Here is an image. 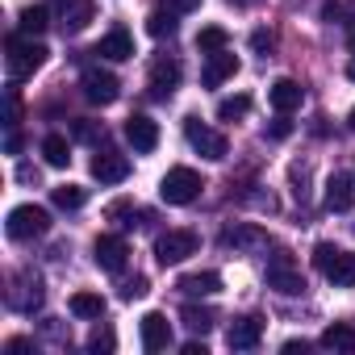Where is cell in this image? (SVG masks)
<instances>
[{"label": "cell", "mask_w": 355, "mask_h": 355, "mask_svg": "<svg viewBox=\"0 0 355 355\" xmlns=\"http://www.w3.org/2000/svg\"><path fill=\"white\" fill-rule=\"evenodd\" d=\"M201 189H205V180L193 167H167V175L159 180V197L167 205H193L201 197Z\"/></svg>", "instance_id": "cell-1"}, {"label": "cell", "mask_w": 355, "mask_h": 355, "mask_svg": "<svg viewBox=\"0 0 355 355\" xmlns=\"http://www.w3.org/2000/svg\"><path fill=\"white\" fill-rule=\"evenodd\" d=\"M46 63V46L26 38V34H13L9 38V55H5V67H9V80H26L34 76L38 67Z\"/></svg>", "instance_id": "cell-2"}, {"label": "cell", "mask_w": 355, "mask_h": 355, "mask_svg": "<svg viewBox=\"0 0 355 355\" xmlns=\"http://www.w3.org/2000/svg\"><path fill=\"white\" fill-rule=\"evenodd\" d=\"M51 230V214L42 205H17L9 209V222H5V234L13 243H30V239H42Z\"/></svg>", "instance_id": "cell-3"}, {"label": "cell", "mask_w": 355, "mask_h": 355, "mask_svg": "<svg viewBox=\"0 0 355 355\" xmlns=\"http://www.w3.org/2000/svg\"><path fill=\"white\" fill-rule=\"evenodd\" d=\"M268 288H276L280 297H301L305 293V276H301V268L293 263L288 251H276L268 259Z\"/></svg>", "instance_id": "cell-4"}, {"label": "cell", "mask_w": 355, "mask_h": 355, "mask_svg": "<svg viewBox=\"0 0 355 355\" xmlns=\"http://www.w3.org/2000/svg\"><path fill=\"white\" fill-rule=\"evenodd\" d=\"M197 234L193 230H167V234H159L155 239V259L163 263V268H171V263H184L189 255H197Z\"/></svg>", "instance_id": "cell-5"}, {"label": "cell", "mask_w": 355, "mask_h": 355, "mask_svg": "<svg viewBox=\"0 0 355 355\" xmlns=\"http://www.w3.org/2000/svg\"><path fill=\"white\" fill-rule=\"evenodd\" d=\"M184 134H189L193 150H197V155H205V159H214V163H222V159L230 155V142H226V134L209 130L201 117H189V121H184Z\"/></svg>", "instance_id": "cell-6"}, {"label": "cell", "mask_w": 355, "mask_h": 355, "mask_svg": "<svg viewBox=\"0 0 355 355\" xmlns=\"http://www.w3.org/2000/svg\"><path fill=\"white\" fill-rule=\"evenodd\" d=\"M80 88H84V96H88L92 105H113V101L121 96L117 76H113V71H105V67H88V71L80 76Z\"/></svg>", "instance_id": "cell-7"}, {"label": "cell", "mask_w": 355, "mask_h": 355, "mask_svg": "<svg viewBox=\"0 0 355 355\" xmlns=\"http://www.w3.org/2000/svg\"><path fill=\"white\" fill-rule=\"evenodd\" d=\"M92 259H96L105 272H121L125 259H130V247H125V239H117V234H101V239L92 243Z\"/></svg>", "instance_id": "cell-8"}, {"label": "cell", "mask_w": 355, "mask_h": 355, "mask_svg": "<svg viewBox=\"0 0 355 355\" xmlns=\"http://www.w3.org/2000/svg\"><path fill=\"white\" fill-rule=\"evenodd\" d=\"M138 334H142V351H167V347H171V326H167V318L155 313V309L142 313Z\"/></svg>", "instance_id": "cell-9"}, {"label": "cell", "mask_w": 355, "mask_h": 355, "mask_svg": "<svg viewBox=\"0 0 355 355\" xmlns=\"http://www.w3.org/2000/svg\"><path fill=\"white\" fill-rule=\"evenodd\" d=\"M259 338H263V322H259V318H234L230 330H226L230 351H255Z\"/></svg>", "instance_id": "cell-10"}, {"label": "cell", "mask_w": 355, "mask_h": 355, "mask_svg": "<svg viewBox=\"0 0 355 355\" xmlns=\"http://www.w3.org/2000/svg\"><path fill=\"white\" fill-rule=\"evenodd\" d=\"M351 205H355V180L347 171H334L326 180V209L330 214H347Z\"/></svg>", "instance_id": "cell-11"}, {"label": "cell", "mask_w": 355, "mask_h": 355, "mask_svg": "<svg viewBox=\"0 0 355 355\" xmlns=\"http://www.w3.org/2000/svg\"><path fill=\"white\" fill-rule=\"evenodd\" d=\"M92 175H96L101 184H121L125 175H130V159L117 155V150H101V155L92 159Z\"/></svg>", "instance_id": "cell-12"}, {"label": "cell", "mask_w": 355, "mask_h": 355, "mask_svg": "<svg viewBox=\"0 0 355 355\" xmlns=\"http://www.w3.org/2000/svg\"><path fill=\"white\" fill-rule=\"evenodd\" d=\"M125 138H130V146H134L138 155H150V150L159 146V125H155L150 117L134 113V117L125 121Z\"/></svg>", "instance_id": "cell-13"}, {"label": "cell", "mask_w": 355, "mask_h": 355, "mask_svg": "<svg viewBox=\"0 0 355 355\" xmlns=\"http://www.w3.org/2000/svg\"><path fill=\"white\" fill-rule=\"evenodd\" d=\"M42 297H46V293H42V280L30 276V272L17 280V288H9V305H13L17 313H34V309L42 305Z\"/></svg>", "instance_id": "cell-14"}, {"label": "cell", "mask_w": 355, "mask_h": 355, "mask_svg": "<svg viewBox=\"0 0 355 355\" xmlns=\"http://www.w3.org/2000/svg\"><path fill=\"white\" fill-rule=\"evenodd\" d=\"M234 71H239V55H230V51H214V55L205 59L201 80H205V88H218V84L234 80Z\"/></svg>", "instance_id": "cell-15"}, {"label": "cell", "mask_w": 355, "mask_h": 355, "mask_svg": "<svg viewBox=\"0 0 355 355\" xmlns=\"http://www.w3.org/2000/svg\"><path fill=\"white\" fill-rule=\"evenodd\" d=\"M268 101H272V109L276 113H293V109H301V101H305V88L297 84V80H276L272 88H268Z\"/></svg>", "instance_id": "cell-16"}, {"label": "cell", "mask_w": 355, "mask_h": 355, "mask_svg": "<svg viewBox=\"0 0 355 355\" xmlns=\"http://www.w3.org/2000/svg\"><path fill=\"white\" fill-rule=\"evenodd\" d=\"M322 276H326L334 288H351V284H355V251H334L330 263L322 268Z\"/></svg>", "instance_id": "cell-17"}, {"label": "cell", "mask_w": 355, "mask_h": 355, "mask_svg": "<svg viewBox=\"0 0 355 355\" xmlns=\"http://www.w3.org/2000/svg\"><path fill=\"white\" fill-rule=\"evenodd\" d=\"M92 55H101V59H109V63H121V59H134V38H130L125 30H109V34L101 38V46H96Z\"/></svg>", "instance_id": "cell-18"}, {"label": "cell", "mask_w": 355, "mask_h": 355, "mask_svg": "<svg viewBox=\"0 0 355 355\" xmlns=\"http://www.w3.org/2000/svg\"><path fill=\"white\" fill-rule=\"evenodd\" d=\"M175 84H180V63H175V59H155L150 63V88H155V96H171Z\"/></svg>", "instance_id": "cell-19"}, {"label": "cell", "mask_w": 355, "mask_h": 355, "mask_svg": "<svg viewBox=\"0 0 355 355\" xmlns=\"http://www.w3.org/2000/svg\"><path fill=\"white\" fill-rule=\"evenodd\" d=\"M175 288H180L184 297H214L222 288V276L218 272H189V276L175 280Z\"/></svg>", "instance_id": "cell-20"}, {"label": "cell", "mask_w": 355, "mask_h": 355, "mask_svg": "<svg viewBox=\"0 0 355 355\" xmlns=\"http://www.w3.org/2000/svg\"><path fill=\"white\" fill-rule=\"evenodd\" d=\"M222 247H234V251H259V247H268V234L255 230V226H234V230L222 234Z\"/></svg>", "instance_id": "cell-21"}, {"label": "cell", "mask_w": 355, "mask_h": 355, "mask_svg": "<svg viewBox=\"0 0 355 355\" xmlns=\"http://www.w3.org/2000/svg\"><path fill=\"white\" fill-rule=\"evenodd\" d=\"M46 26H51V9H46V5H30V9H21V17H17V34H26V38H38Z\"/></svg>", "instance_id": "cell-22"}, {"label": "cell", "mask_w": 355, "mask_h": 355, "mask_svg": "<svg viewBox=\"0 0 355 355\" xmlns=\"http://www.w3.org/2000/svg\"><path fill=\"white\" fill-rule=\"evenodd\" d=\"M42 159H46V167H67L71 163V142L63 134H46L42 138Z\"/></svg>", "instance_id": "cell-23"}, {"label": "cell", "mask_w": 355, "mask_h": 355, "mask_svg": "<svg viewBox=\"0 0 355 355\" xmlns=\"http://www.w3.org/2000/svg\"><path fill=\"white\" fill-rule=\"evenodd\" d=\"M180 318H184V326H189L193 334H209V330L218 326V313H214L209 305H184Z\"/></svg>", "instance_id": "cell-24"}, {"label": "cell", "mask_w": 355, "mask_h": 355, "mask_svg": "<svg viewBox=\"0 0 355 355\" xmlns=\"http://www.w3.org/2000/svg\"><path fill=\"white\" fill-rule=\"evenodd\" d=\"M322 347L326 351H355V326H347V322L326 326L322 330Z\"/></svg>", "instance_id": "cell-25"}, {"label": "cell", "mask_w": 355, "mask_h": 355, "mask_svg": "<svg viewBox=\"0 0 355 355\" xmlns=\"http://www.w3.org/2000/svg\"><path fill=\"white\" fill-rule=\"evenodd\" d=\"M88 21H92V0H76L67 13H59V30L63 34H80Z\"/></svg>", "instance_id": "cell-26"}, {"label": "cell", "mask_w": 355, "mask_h": 355, "mask_svg": "<svg viewBox=\"0 0 355 355\" xmlns=\"http://www.w3.org/2000/svg\"><path fill=\"white\" fill-rule=\"evenodd\" d=\"M175 17H180L175 9H150V17H146V34H150V38H171L175 26H180Z\"/></svg>", "instance_id": "cell-27"}, {"label": "cell", "mask_w": 355, "mask_h": 355, "mask_svg": "<svg viewBox=\"0 0 355 355\" xmlns=\"http://www.w3.org/2000/svg\"><path fill=\"white\" fill-rule=\"evenodd\" d=\"M230 46V34L222 30V26H205L201 34H197V51L201 55H214V51H226Z\"/></svg>", "instance_id": "cell-28"}, {"label": "cell", "mask_w": 355, "mask_h": 355, "mask_svg": "<svg viewBox=\"0 0 355 355\" xmlns=\"http://www.w3.org/2000/svg\"><path fill=\"white\" fill-rule=\"evenodd\" d=\"M247 113H251V96H247V92L218 101V121H239V117H247Z\"/></svg>", "instance_id": "cell-29"}, {"label": "cell", "mask_w": 355, "mask_h": 355, "mask_svg": "<svg viewBox=\"0 0 355 355\" xmlns=\"http://www.w3.org/2000/svg\"><path fill=\"white\" fill-rule=\"evenodd\" d=\"M71 313L76 318H101L105 313V297L101 293H76L71 297Z\"/></svg>", "instance_id": "cell-30"}, {"label": "cell", "mask_w": 355, "mask_h": 355, "mask_svg": "<svg viewBox=\"0 0 355 355\" xmlns=\"http://www.w3.org/2000/svg\"><path fill=\"white\" fill-rule=\"evenodd\" d=\"M51 201H55L59 209H80V205L88 201V193H84L80 184H59V189H51Z\"/></svg>", "instance_id": "cell-31"}, {"label": "cell", "mask_w": 355, "mask_h": 355, "mask_svg": "<svg viewBox=\"0 0 355 355\" xmlns=\"http://www.w3.org/2000/svg\"><path fill=\"white\" fill-rule=\"evenodd\" d=\"M150 288H146V276H134V280H125L121 284V301H138V297H146Z\"/></svg>", "instance_id": "cell-32"}, {"label": "cell", "mask_w": 355, "mask_h": 355, "mask_svg": "<svg viewBox=\"0 0 355 355\" xmlns=\"http://www.w3.org/2000/svg\"><path fill=\"white\" fill-rule=\"evenodd\" d=\"M5 113H9V130H17V117H21V101H17V88L5 92Z\"/></svg>", "instance_id": "cell-33"}, {"label": "cell", "mask_w": 355, "mask_h": 355, "mask_svg": "<svg viewBox=\"0 0 355 355\" xmlns=\"http://www.w3.org/2000/svg\"><path fill=\"white\" fill-rule=\"evenodd\" d=\"M117 347V338H113V330H96L92 338H88V351H113Z\"/></svg>", "instance_id": "cell-34"}, {"label": "cell", "mask_w": 355, "mask_h": 355, "mask_svg": "<svg viewBox=\"0 0 355 355\" xmlns=\"http://www.w3.org/2000/svg\"><path fill=\"white\" fill-rule=\"evenodd\" d=\"M347 9H351V17H347L343 26H347V46H351V55H355V0H351Z\"/></svg>", "instance_id": "cell-35"}, {"label": "cell", "mask_w": 355, "mask_h": 355, "mask_svg": "<svg viewBox=\"0 0 355 355\" xmlns=\"http://www.w3.org/2000/svg\"><path fill=\"white\" fill-rule=\"evenodd\" d=\"M280 351H284V355H297V351L305 355V351H309V343H305V338H288V343H284Z\"/></svg>", "instance_id": "cell-36"}, {"label": "cell", "mask_w": 355, "mask_h": 355, "mask_svg": "<svg viewBox=\"0 0 355 355\" xmlns=\"http://www.w3.org/2000/svg\"><path fill=\"white\" fill-rule=\"evenodd\" d=\"M251 46H255V51H268V46H272V34L255 30V34H251Z\"/></svg>", "instance_id": "cell-37"}, {"label": "cell", "mask_w": 355, "mask_h": 355, "mask_svg": "<svg viewBox=\"0 0 355 355\" xmlns=\"http://www.w3.org/2000/svg\"><path fill=\"white\" fill-rule=\"evenodd\" d=\"M284 117H288V113H280V121H272V138H288V130H293V125H288Z\"/></svg>", "instance_id": "cell-38"}, {"label": "cell", "mask_w": 355, "mask_h": 355, "mask_svg": "<svg viewBox=\"0 0 355 355\" xmlns=\"http://www.w3.org/2000/svg\"><path fill=\"white\" fill-rule=\"evenodd\" d=\"M171 9L175 13H193V9H201V0H171Z\"/></svg>", "instance_id": "cell-39"}, {"label": "cell", "mask_w": 355, "mask_h": 355, "mask_svg": "<svg viewBox=\"0 0 355 355\" xmlns=\"http://www.w3.org/2000/svg\"><path fill=\"white\" fill-rule=\"evenodd\" d=\"M76 138H84V142H92V138H96V125H88V121H80V125H76Z\"/></svg>", "instance_id": "cell-40"}, {"label": "cell", "mask_w": 355, "mask_h": 355, "mask_svg": "<svg viewBox=\"0 0 355 355\" xmlns=\"http://www.w3.org/2000/svg\"><path fill=\"white\" fill-rule=\"evenodd\" d=\"M5 146H9V155H17V150H21V134H17V130H9V142H5Z\"/></svg>", "instance_id": "cell-41"}, {"label": "cell", "mask_w": 355, "mask_h": 355, "mask_svg": "<svg viewBox=\"0 0 355 355\" xmlns=\"http://www.w3.org/2000/svg\"><path fill=\"white\" fill-rule=\"evenodd\" d=\"M9 351H34V343L30 338H9Z\"/></svg>", "instance_id": "cell-42"}, {"label": "cell", "mask_w": 355, "mask_h": 355, "mask_svg": "<svg viewBox=\"0 0 355 355\" xmlns=\"http://www.w3.org/2000/svg\"><path fill=\"white\" fill-rule=\"evenodd\" d=\"M184 355H209L205 343H184Z\"/></svg>", "instance_id": "cell-43"}, {"label": "cell", "mask_w": 355, "mask_h": 355, "mask_svg": "<svg viewBox=\"0 0 355 355\" xmlns=\"http://www.w3.org/2000/svg\"><path fill=\"white\" fill-rule=\"evenodd\" d=\"M17 180H26V184H30V180H38V171H34V167H17Z\"/></svg>", "instance_id": "cell-44"}, {"label": "cell", "mask_w": 355, "mask_h": 355, "mask_svg": "<svg viewBox=\"0 0 355 355\" xmlns=\"http://www.w3.org/2000/svg\"><path fill=\"white\" fill-rule=\"evenodd\" d=\"M51 5H55V9H59V13H67V9H71V5H76V0H51Z\"/></svg>", "instance_id": "cell-45"}, {"label": "cell", "mask_w": 355, "mask_h": 355, "mask_svg": "<svg viewBox=\"0 0 355 355\" xmlns=\"http://www.w3.org/2000/svg\"><path fill=\"white\" fill-rule=\"evenodd\" d=\"M347 80H355V55L347 59Z\"/></svg>", "instance_id": "cell-46"}, {"label": "cell", "mask_w": 355, "mask_h": 355, "mask_svg": "<svg viewBox=\"0 0 355 355\" xmlns=\"http://www.w3.org/2000/svg\"><path fill=\"white\" fill-rule=\"evenodd\" d=\"M347 125H351V130H355V109H351V117H347Z\"/></svg>", "instance_id": "cell-47"}]
</instances>
